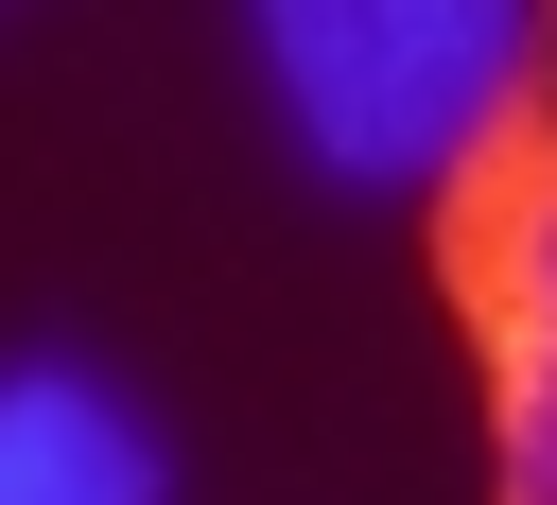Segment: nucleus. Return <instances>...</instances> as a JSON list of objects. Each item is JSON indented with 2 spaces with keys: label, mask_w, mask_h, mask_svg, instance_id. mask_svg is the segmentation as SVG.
Masks as SVG:
<instances>
[{
  "label": "nucleus",
  "mask_w": 557,
  "mask_h": 505,
  "mask_svg": "<svg viewBox=\"0 0 557 505\" xmlns=\"http://www.w3.org/2000/svg\"><path fill=\"white\" fill-rule=\"evenodd\" d=\"M278 122L348 192H470L522 122L540 0H244Z\"/></svg>",
  "instance_id": "nucleus-1"
},
{
  "label": "nucleus",
  "mask_w": 557,
  "mask_h": 505,
  "mask_svg": "<svg viewBox=\"0 0 557 505\" xmlns=\"http://www.w3.org/2000/svg\"><path fill=\"white\" fill-rule=\"evenodd\" d=\"M0 505H157V418L104 366L17 348L0 366Z\"/></svg>",
  "instance_id": "nucleus-3"
},
{
  "label": "nucleus",
  "mask_w": 557,
  "mask_h": 505,
  "mask_svg": "<svg viewBox=\"0 0 557 505\" xmlns=\"http://www.w3.org/2000/svg\"><path fill=\"white\" fill-rule=\"evenodd\" d=\"M470 366H487L505 505H557V157L470 174Z\"/></svg>",
  "instance_id": "nucleus-2"
}]
</instances>
